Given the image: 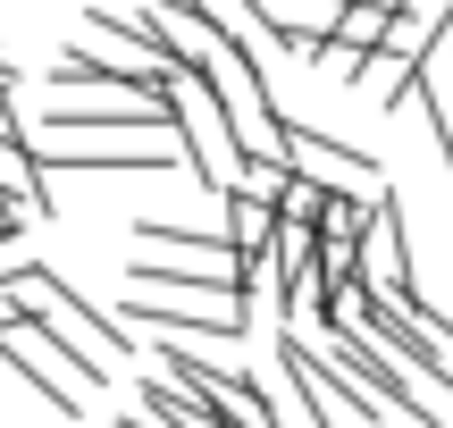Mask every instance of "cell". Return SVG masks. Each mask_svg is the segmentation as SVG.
Segmentation results:
<instances>
[{
    "label": "cell",
    "mask_w": 453,
    "mask_h": 428,
    "mask_svg": "<svg viewBox=\"0 0 453 428\" xmlns=\"http://www.w3.org/2000/svg\"><path fill=\"white\" fill-rule=\"evenodd\" d=\"M118 319H143L160 336H202V345H243L252 294L211 278H134V294H118Z\"/></svg>",
    "instance_id": "obj_1"
},
{
    "label": "cell",
    "mask_w": 453,
    "mask_h": 428,
    "mask_svg": "<svg viewBox=\"0 0 453 428\" xmlns=\"http://www.w3.org/2000/svg\"><path fill=\"white\" fill-rule=\"evenodd\" d=\"M134 278H211V286H243V261H235L226 235L134 218Z\"/></svg>",
    "instance_id": "obj_2"
},
{
    "label": "cell",
    "mask_w": 453,
    "mask_h": 428,
    "mask_svg": "<svg viewBox=\"0 0 453 428\" xmlns=\"http://www.w3.org/2000/svg\"><path fill=\"white\" fill-rule=\"evenodd\" d=\"M0 362H9L17 378H26L34 395L50 403V412H59V420H84V403H93V386L76 378V362L59 353V336H50L42 319H9V328H0Z\"/></svg>",
    "instance_id": "obj_3"
},
{
    "label": "cell",
    "mask_w": 453,
    "mask_h": 428,
    "mask_svg": "<svg viewBox=\"0 0 453 428\" xmlns=\"http://www.w3.org/2000/svg\"><path fill=\"white\" fill-rule=\"evenodd\" d=\"M319 345H327V353H336V362H344V370H353V378H361V386H370V395H378V403H387V412H403V420H420V428H437V403H428V395H420V378H411V370H403V362H395V353H387V345H378V336H370V328H353V319H336V328H319Z\"/></svg>",
    "instance_id": "obj_4"
},
{
    "label": "cell",
    "mask_w": 453,
    "mask_h": 428,
    "mask_svg": "<svg viewBox=\"0 0 453 428\" xmlns=\"http://www.w3.org/2000/svg\"><path fill=\"white\" fill-rule=\"evenodd\" d=\"M277 160H286L294 177L327 185V194H387V177H378V160H370V151L336 143V134L303 126V118H286V134H277Z\"/></svg>",
    "instance_id": "obj_5"
},
{
    "label": "cell",
    "mask_w": 453,
    "mask_h": 428,
    "mask_svg": "<svg viewBox=\"0 0 453 428\" xmlns=\"http://www.w3.org/2000/svg\"><path fill=\"white\" fill-rule=\"evenodd\" d=\"M226 244H235V261L252 269V261H269L277 252V202L269 194H252V185H235V194H226Z\"/></svg>",
    "instance_id": "obj_6"
},
{
    "label": "cell",
    "mask_w": 453,
    "mask_h": 428,
    "mask_svg": "<svg viewBox=\"0 0 453 428\" xmlns=\"http://www.w3.org/2000/svg\"><path fill=\"white\" fill-rule=\"evenodd\" d=\"M387 26H395V9H378V0H344V9H336V26H327V42H336V50H353V59H370V50L387 42Z\"/></svg>",
    "instance_id": "obj_7"
},
{
    "label": "cell",
    "mask_w": 453,
    "mask_h": 428,
    "mask_svg": "<svg viewBox=\"0 0 453 428\" xmlns=\"http://www.w3.org/2000/svg\"><path fill=\"white\" fill-rule=\"evenodd\" d=\"M118 428H151V420H143V412H127V420H118Z\"/></svg>",
    "instance_id": "obj_8"
}]
</instances>
